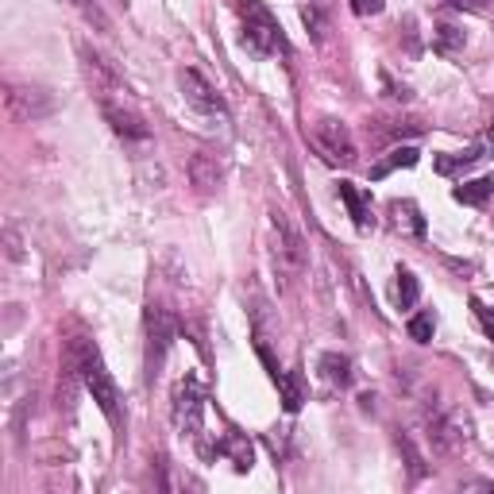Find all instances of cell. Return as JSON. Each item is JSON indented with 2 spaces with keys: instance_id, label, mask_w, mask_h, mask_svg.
Returning <instances> with one entry per match:
<instances>
[{
  "instance_id": "obj_13",
  "label": "cell",
  "mask_w": 494,
  "mask_h": 494,
  "mask_svg": "<svg viewBox=\"0 0 494 494\" xmlns=\"http://www.w3.org/2000/svg\"><path fill=\"white\" fill-rule=\"evenodd\" d=\"M317 371H321V379L328 386H352V359L340 356V352H325L321 363H317Z\"/></svg>"
},
{
  "instance_id": "obj_22",
  "label": "cell",
  "mask_w": 494,
  "mask_h": 494,
  "mask_svg": "<svg viewBox=\"0 0 494 494\" xmlns=\"http://www.w3.org/2000/svg\"><path fill=\"white\" fill-rule=\"evenodd\" d=\"M74 5L81 8V16L85 20H90V24H97V32H109V16H105V12H100V5H97V0H74Z\"/></svg>"
},
{
  "instance_id": "obj_23",
  "label": "cell",
  "mask_w": 494,
  "mask_h": 494,
  "mask_svg": "<svg viewBox=\"0 0 494 494\" xmlns=\"http://www.w3.org/2000/svg\"><path fill=\"white\" fill-rule=\"evenodd\" d=\"M471 305H475V317H479V325H483V332L494 340V309H490V305H483V301H471Z\"/></svg>"
},
{
  "instance_id": "obj_20",
  "label": "cell",
  "mask_w": 494,
  "mask_h": 494,
  "mask_svg": "<svg viewBox=\"0 0 494 494\" xmlns=\"http://www.w3.org/2000/svg\"><path fill=\"white\" fill-rule=\"evenodd\" d=\"M432 332H437V317H432L429 309H425V313H417V317H410V340L429 344V340H432Z\"/></svg>"
},
{
  "instance_id": "obj_2",
  "label": "cell",
  "mask_w": 494,
  "mask_h": 494,
  "mask_svg": "<svg viewBox=\"0 0 494 494\" xmlns=\"http://www.w3.org/2000/svg\"><path fill=\"white\" fill-rule=\"evenodd\" d=\"M240 12H243V39H240L243 51H252L255 58H271L274 51L286 47L282 27L271 20V12L259 0H240Z\"/></svg>"
},
{
  "instance_id": "obj_1",
  "label": "cell",
  "mask_w": 494,
  "mask_h": 494,
  "mask_svg": "<svg viewBox=\"0 0 494 494\" xmlns=\"http://www.w3.org/2000/svg\"><path fill=\"white\" fill-rule=\"evenodd\" d=\"M74 371L81 375V383H85V390L93 394V402H97V410L105 413L116 429L124 425V413H120V390H116V383H112V375H109V367H105V359H100V347L93 344V340H74Z\"/></svg>"
},
{
  "instance_id": "obj_27",
  "label": "cell",
  "mask_w": 494,
  "mask_h": 494,
  "mask_svg": "<svg viewBox=\"0 0 494 494\" xmlns=\"http://www.w3.org/2000/svg\"><path fill=\"white\" fill-rule=\"evenodd\" d=\"M490 139H494V128H490Z\"/></svg>"
},
{
  "instance_id": "obj_4",
  "label": "cell",
  "mask_w": 494,
  "mask_h": 494,
  "mask_svg": "<svg viewBox=\"0 0 494 494\" xmlns=\"http://www.w3.org/2000/svg\"><path fill=\"white\" fill-rule=\"evenodd\" d=\"M170 417L178 425L182 437H201V421H205V394H201V383L194 375H185L174 386V398H170Z\"/></svg>"
},
{
  "instance_id": "obj_12",
  "label": "cell",
  "mask_w": 494,
  "mask_h": 494,
  "mask_svg": "<svg viewBox=\"0 0 494 494\" xmlns=\"http://www.w3.org/2000/svg\"><path fill=\"white\" fill-rule=\"evenodd\" d=\"M337 194H340V201L347 205V216H352V224L359 228V232H367L371 224H375V216H371V205H367V197H363L352 182H337Z\"/></svg>"
},
{
  "instance_id": "obj_14",
  "label": "cell",
  "mask_w": 494,
  "mask_h": 494,
  "mask_svg": "<svg viewBox=\"0 0 494 494\" xmlns=\"http://www.w3.org/2000/svg\"><path fill=\"white\" fill-rule=\"evenodd\" d=\"M221 456H228L236 471H252L255 448H252V441H247V437H240V432H228V437L221 441Z\"/></svg>"
},
{
  "instance_id": "obj_16",
  "label": "cell",
  "mask_w": 494,
  "mask_h": 494,
  "mask_svg": "<svg viewBox=\"0 0 494 494\" xmlns=\"http://www.w3.org/2000/svg\"><path fill=\"white\" fill-rule=\"evenodd\" d=\"M417 163H421V151H417V147H394V151L383 158V163L371 166V178H386L390 170H398V166H417Z\"/></svg>"
},
{
  "instance_id": "obj_7",
  "label": "cell",
  "mask_w": 494,
  "mask_h": 494,
  "mask_svg": "<svg viewBox=\"0 0 494 494\" xmlns=\"http://www.w3.org/2000/svg\"><path fill=\"white\" fill-rule=\"evenodd\" d=\"M143 325H147V375L158 379V367H163L166 347L174 340V321H170V313L163 309V305H147Z\"/></svg>"
},
{
  "instance_id": "obj_8",
  "label": "cell",
  "mask_w": 494,
  "mask_h": 494,
  "mask_svg": "<svg viewBox=\"0 0 494 494\" xmlns=\"http://www.w3.org/2000/svg\"><path fill=\"white\" fill-rule=\"evenodd\" d=\"M5 100L16 120H43V116L54 112V97L47 90H39V85H8Z\"/></svg>"
},
{
  "instance_id": "obj_5",
  "label": "cell",
  "mask_w": 494,
  "mask_h": 494,
  "mask_svg": "<svg viewBox=\"0 0 494 494\" xmlns=\"http://www.w3.org/2000/svg\"><path fill=\"white\" fill-rule=\"evenodd\" d=\"M313 143L321 147V155L328 158V163H344V166H356V139L352 132H347V124L337 120V116H325V120L313 124Z\"/></svg>"
},
{
  "instance_id": "obj_26",
  "label": "cell",
  "mask_w": 494,
  "mask_h": 494,
  "mask_svg": "<svg viewBox=\"0 0 494 494\" xmlns=\"http://www.w3.org/2000/svg\"><path fill=\"white\" fill-rule=\"evenodd\" d=\"M309 8H317V12H328V8H332V0H309Z\"/></svg>"
},
{
  "instance_id": "obj_11",
  "label": "cell",
  "mask_w": 494,
  "mask_h": 494,
  "mask_svg": "<svg viewBox=\"0 0 494 494\" xmlns=\"http://www.w3.org/2000/svg\"><path fill=\"white\" fill-rule=\"evenodd\" d=\"M221 178H224V170L221 163H216V155H194L190 158V182L197 185V194H216L221 190Z\"/></svg>"
},
{
  "instance_id": "obj_9",
  "label": "cell",
  "mask_w": 494,
  "mask_h": 494,
  "mask_svg": "<svg viewBox=\"0 0 494 494\" xmlns=\"http://www.w3.org/2000/svg\"><path fill=\"white\" fill-rule=\"evenodd\" d=\"M429 441L441 456H452L468 444V425H460V421L448 413H429Z\"/></svg>"
},
{
  "instance_id": "obj_10",
  "label": "cell",
  "mask_w": 494,
  "mask_h": 494,
  "mask_svg": "<svg viewBox=\"0 0 494 494\" xmlns=\"http://www.w3.org/2000/svg\"><path fill=\"white\" fill-rule=\"evenodd\" d=\"M259 359L267 363V375H271V383L279 386V394H282L286 413H298V410H301V402H305V398H301V386H298V383L290 379V375L279 367V359L271 356V347H267V344H259Z\"/></svg>"
},
{
  "instance_id": "obj_6",
  "label": "cell",
  "mask_w": 494,
  "mask_h": 494,
  "mask_svg": "<svg viewBox=\"0 0 494 494\" xmlns=\"http://www.w3.org/2000/svg\"><path fill=\"white\" fill-rule=\"evenodd\" d=\"M271 228H274V267L279 274H301L305 271V243L294 232V224L286 221V213H271Z\"/></svg>"
},
{
  "instance_id": "obj_17",
  "label": "cell",
  "mask_w": 494,
  "mask_h": 494,
  "mask_svg": "<svg viewBox=\"0 0 494 494\" xmlns=\"http://www.w3.org/2000/svg\"><path fill=\"white\" fill-rule=\"evenodd\" d=\"M479 158H483V147H468L460 155H437V163H432V166H437V174H444V178H452V174L475 166Z\"/></svg>"
},
{
  "instance_id": "obj_19",
  "label": "cell",
  "mask_w": 494,
  "mask_h": 494,
  "mask_svg": "<svg viewBox=\"0 0 494 494\" xmlns=\"http://www.w3.org/2000/svg\"><path fill=\"white\" fill-rule=\"evenodd\" d=\"M417 298H421V286L413 279V271L402 267L398 271V282H394V305H398V309H413Z\"/></svg>"
},
{
  "instance_id": "obj_24",
  "label": "cell",
  "mask_w": 494,
  "mask_h": 494,
  "mask_svg": "<svg viewBox=\"0 0 494 494\" xmlns=\"http://www.w3.org/2000/svg\"><path fill=\"white\" fill-rule=\"evenodd\" d=\"M352 12H356V16H363V20H367V16H379V12H383V0H352Z\"/></svg>"
},
{
  "instance_id": "obj_25",
  "label": "cell",
  "mask_w": 494,
  "mask_h": 494,
  "mask_svg": "<svg viewBox=\"0 0 494 494\" xmlns=\"http://www.w3.org/2000/svg\"><path fill=\"white\" fill-rule=\"evenodd\" d=\"M456 8H468V12H490L494 0H452Z\"/></svg>"
},
{
  "instance_id": "obj_18",
  "label": "cell",
  "mask_w": 494,
  "mask_h": 494,
  "mask_svg": "<svg viewBox=\"0 0 494 494\" xmlns=\"http://www.w3.org/2000/svg\"><path fill=\"white\" fill-rule=\"evenodd\" d=\"M494 194V178H475V182H463L452 190V197L460 205H483V201Z\"/></svg>"
},
{
  "instance_id": "obj_3",
  "label": "cell",
  "mask_w": 494,
  "mask_h": 494,
  "mask_svg": "<svg viewBox=\"0 0 494 494\" xmlns=\"http://www.w3.org/2000/svg\"><path fill=\"white\" fill-rule=\"evenodd\" d=\"M178 85H182V100L201 116V120H209V128H221V132H228V105H224V97L216 93L213 85L197 74V70H178Z\"/></svg>"
},
{
  "instance_id": "obj_15",
  "label": "cell",
  "mask_w": 494,
  "mask_h": 494,
  "mask_svg": "<svg viewBox=\"0 0 494 494\" xmlns=\"http://www.w3.org/2000/svg\"><path fill=\"white\" fill-rule=\"evenodd\" d=\"M390 213H394V228L405 236H425V216L413 201H390Z\"/></svg>"
},
{
  "instance_id": "obj_21",
  "label": "cell",
  "mask_w": 494,
  "mask_h": 494,
  "mask_svg": "<svg viewBox=\"0 0 494 494\" xmlns=\"http://www.w3.org/2000/svg\"><path fill=\"white\" fill-rule=\"evenodd\" d=\"M437 47H441L444 54L460 51V47H463V32H460V27H452V24H441V27H437Z\"/></svg>"
}]
</instances>
